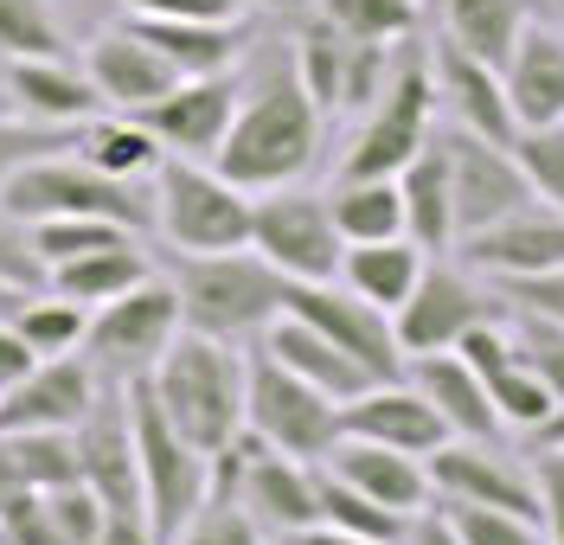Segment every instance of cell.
<instances>
[{
	"instance_id": "7402d4cb",
	"label": "cell",
	"mask_w": 564,
	"mask_h": 545,
	"mask_svg": "<svg viewBox=\"0 0 564 545\" xmlns=\"http://www.w3.org/2000/svg\"><path fill=\"white\" fill-rule=\"evenodd\" d=\"M456 353L481 372V385H488V399H494V411H500V424H507V430L539 436V424L558 411V399H552V392L532 379V366L513 353V340H507L500 315L481 321V327H468V340H462Z\"/></svg>"
},
{
	"instance_id": "6da1fadb",
	"label": "cell",
	"mask_w": 564,
	"mask_h": 545,
	"mask_svg": "<svg viewBox=\"0 0 564 545\" xmlns=\"http://www.w3.org/2000/svg\"><path fill=\"white\" fill-rule=\"evenodd\" d=\"M321 154V103L308 97V84L295 72V58L282 52L270 58L257 84L238 97L231 135L212 154V167L225 181H238L245 193H270V186H295Z\"/></svg>"
},
{
	"instance_id": "484cf974",
	"label": "cell",
	"mask_w": 564,
	"mask_h": 545,
	"mask_svg": "<svg viewBox=\"0 0 564 545\" xmlns=\"http://www.w3.org/2000/svg\"><path fill=\"white\" fill-rule=\"evenodd\" d=\"M507 103L520 116V129H558L564 122V26H539L532 20L520 45L507 52Z\"/></svg>"
},
{
	"instance_id": "f1b7e54d",
	"label": "cell",
	"mask_w": 564,
	"mask_h": 545,
	"mask_svg": "<svg viewBox=\"0 0 564 545\" xmlns=\"http://www.w3.org/2000/svg\"><path fill=\"white\" fill-rule=\"evenodd\" d=\"M398 193H404V231L417 238L430 257L456 251V181H449V148L443 135H430L417 148V161L398 174Z\"/></svg>"
},
{
	"instance_id": "4316f807",
	"label": "cell",
	"mask_w": 564,
	"mask_h": 545,
	"mask_svg": "<svg viewBox=\"0 0 564 545\" xmlns=\"http://www.w3.org/2000/svg\"><path fill=\"white\" fill-rule=\"evenodd\" d=\"M135 26L180 77H218V72H238L245 58V20H180V13H129Z\"/></svg>"
},
{
	"instance_id": "83f0119b",
	"label": "cell",
	"mask_w": 564,
	"mask_h": 545,
	"mask_svg": "<svg viewBox=\"0 0 564 545\" xmlns=\"http://www.w3.org/2000/svg\"><path fill=\"white\" fill-rule=\"evenodd\" d=\"M257 347H263L270 360H282L289 372H295V379H308L315 392H327V399H340V404L359 399V392L372 385V372L352 360L347 347H334L321 327L295 321V315H276V321H270V334H263Z\"/></svg>"
},
{
	"instance_id": "1f68e13d",
	"label": "cell",
	"mask_w": 564,
	"mask_h": 545,
	"mask_svg": "<svg viewBox=\"0 0 564 545\" xmlns=\"http://www.w3.org/2000/svg\"><path fill=\"white\" fill-rule=\"evenodd\" d=\"M70 154H77V161H90V167L109 174V181H154V167L167 161L161 135H154L141 116H122V109L90 116V122L70 135Z\"/></svg>"
},
{
	"instance_id": "ac0fdd59",
	"label": "cell",
	"mask_w": 564,
	"mask_h": 545,
	"mask_svg": "<svg viewBox=\"0 0 564 545\" xmlns=\"http://www.w3.org/2000/svg\"><path fill=\"white\" fill-rule=\"evenodd\" d=\"M430 494L436 501H468V508H507L539 520V481L520 462H507L494 443H468L449 436L436 456H430Z\"/></svg>"
},
{
	"instance_id": "8d00e7d4",
	"label": "cell",
	"mask_w": 564,
	"mask_h": 545,
	"mask_svg": "<svg viewBox=\"0 0 564 545\" xmlns=\"http://www.w3.org/2000/svg\"><path fill=\"white\" fill-rule=\"evenodd\" d=\"M315 13L347 39H366V45H411L423 0H315Z\"/></svg>"
},
{
	"instance_id": "f35d334b",
	"label": "cell",
	"mask_w": 564,
	"mask_h": 545,
	"mask_svg": "<svg viewBox=\"0 0 564 545\" xmlns=\"http://www.w3.org/2000/svg\"><path fill=\"white\" fill-rule=\"evenodd\" d=\"M13 327L26 334V347H33L39 360H58V353H77L84 347V327H90V308H77L65 295H26L20 308H13Z\"/></svg>"
},
{
	"instance_id": "db71d44e",
	"label": "cell",
	"mask_w": 564,
	"mask_h": 545,
	"mask_svg": "<svg viewBox=\"0 0 564 545\" xmlns=\"http://www.w3.org/2000/svg\"><path fill=\"white\" fill-rule=\"evenodd\" d=\"M539 443H545V449H564V404L545 417V424H539Z\"/></svg>"
},
{
	"instance_id": "e575fe53",
	"label": "cell",
	"mask_w": 564,
	"mask_h": 545,
	"mask_svg": "<svg viewBox=\"0 0 564 545\" xmlns=\"http://www.w3.org/2000/svg\"><path fill=\"white\" fill-rule=\"evenodd\" d=\"M334 225L347 244H379V238H411L404 231V193L398 181H340L327 193Z\"/></svg>"
},
{
	"instance_id": "ab89813d",
	"label": "cell",
	"mask_w": 564,
	"mask_h": 545,
	"mask_svg": "<svg viewBox=\"0 0 564 545\" xmlns=\"http://www.w3.org/2000/svg\"><path fill=\"white\" fill-rule=\"evenodd\" d=\"M0 58H70L58 13L45 0H0Z\"/></svg>"
},
{
	"instance_id": "7dc6e473",
	"label": "cell",
	"mask_w": 564,
	"mask_h": 545,
	"mask_svg": "<svg viewBox=\"0 0 564 545\" xmlns=\"http://www.w3.org/2000/svg\"><path fill=\"white\" fill-rule=\"evenodd\" d=\"M0 276L20 283V290H39V283H45V263H39L26 225H13L7 212H0Z\"/></svg>"
},
{
	"instance_id": "9c48e42d",
	"label": "cell",
	"mask_w": 564,
	"mask_h": 545,
	"mask_svg": "<svg viewBox=\"0 0 564 545\" xmlns=\"http://www.w3.org/2000/svg\"><path fill=\"white\" fill-rule=\"evenodd\" d=\"M250 251L263 257L282 283H327V276H340L347 238L334 225L327 193H308L295 181L250 193Z\"/></svg>"
},
{
	"instance_id": "836d02e7",
	"label": "cell",
	"mask_w": 564,
	"mask_h": 545,
	"mask_svg": "<svg viewBox=\"0 0 564 545\" xmlns=\"http://www.w3.org/2000/svg\"><path fill=\"white\" fill-rule=\"evenodd\" d=\"M436 20H443V39L468 45L488 65H507V52L532 26V0H436Z\"/></svg>"
},
{
	"instance_id": "681fc988",
	"label": "cell",
	"mask_w": 564,
	"mask_h": 545,
	"mask_svg": "<svg viewBox=\"0 0 564 545\" xmlns=\"http://www.w3.org/2000/svg\"><path fill=\"white\" fill-rule=\"evenodd\" d=\"M33 366H39V353L26 347V334L13 327V315H0V392H7V385H20Z\"/></svg>"
},
{
	"instance_id": "c3c4849f",
	"label": "cell",
	"mask_w": 564,
	"mask_h": 545,
	"mask_svg": "<svg viewBox=\"0 0 564 545\" xmlns=\"http://www.w3.org/2000/svg\"><path fill=\"white\" fill-rule=\"evenodd\" d=\"M500 302H527V308H539V315L564 321V270H552V276H527V283H500Z\"/></svg>"
},
{
	"instance_id": "e0dca14e",
	"label": "cell",
	"mask_w": 564,
	"mask_h": 545,
	"mask_svg": "<svg viewBox=\"0 0 564 545\" xmlns=\"http://www.w3.org/2000/svg\"><path fill=\"white\" fill-rule=\"evenodd\" d=\"M104 399V379L84 353L39 360L20 385L0 392V430H77Z\"/></svg>"
},
{
	"instance_id": "f5cc1de1",
	"label": "cell",
	"mask_w": 564,
	"mask_h": 545,
	"mask_svg": "<svg viewBox=\"0 0 564 545\" xmlns=\"http://www.w3.org/2000/svg\"><path fill=\"white\" fill-rule=\"evenodd\" d=\"M282 545H379V539H359V533H340V526H308V533H295Z\"/></svg>"
},
{
	"instance_id": "277c9868",
	"label": "cell",
	"mask_w": 564,
	"mask_h": 545,
	"mask_svg": "<svg viewBox=\"0 0 564 545\" xmlns=\"http://www.w3.org/2000/svg\"><path fill=\"white\" fill-rule=\"evenodd\" d=\"M174 290H180V315L193 334L212 340H263L270 321L282 315V276L250 251H212V257H180L174 263Z\"/></svg>"
},
{
	"instance_id": "d4e9b609",
	"label": "cell",
	"mask_w": 564,
	"mask_h": 545,
	"mask_svg": "<svg viewBox=\"0 0 564 545\" xmlns=\"http://www.w3.org/2000/svg\"><path fill=\"white\" fill-rule=\"evenodd\" d=\"M404 379L436 404V417L449 424V436L494 443V436L507 430L500 411H494V399H488V385H481V372L462 360L456 347H449V353H417V360H404Z\"/></svg>"
},
{
	"instance_id": "8992f818",
	"label": "cell",
	"mask_w": 564,
	"mask_h": 545,
	"mask_svg": "<svg viewBox=\"0 0 564 545\" xmlns=\"http://www.w3.org/2000/svg\"><path fill=\"white\" fill-rule=\"evenodd\" d=\"M154 231L180 257H212V251H245L250 244V193L225 181L212 161L167 154L154 167Z\"/></svg>"
},
{
	"instance_id": "680465c9",
	"label": "cell",
	"mask_w": 564,
	"mask_h": 545,
	"mask_svg": "<svg viewBox=\"0 0 564 545\" xmlns=\"http://www.w3.org/2000/svg\"><path fill=\"white\" fill-rule=\"evenodd\" d=\"M0 545H7V539H0Z\"/></svg>"
},
{
	"instance_id": "9a60e30c",
	"label": "cell",
	"mask_w": 564,
	"mask_h": 545,
	"mask_svg": "<svg viewBox=\"0 0 564 545\" xmlns=\"http://www.w3.org/2000/svg\"><path fill=\"white\" fill-rule=\"evenodd\" d=\"M443 148H449V181H456V231H488L494 218L520 212L532 199V181L520 167V154L507 142H488V135H468V129H443ZM456 238V244H462Z\"/></svg>"
},
{
	"instance_id": "f546056e",
	"label": "cell",
	"mask_w": 564,
	"mask_h": 545,
	"mask_svg": "<svg viewBox=\"0 0 564 545\" xmlns=\"http://www.w3.org/2000/svg\"><path fill=\"white\" fill-rule=\"evenodd\" d=\"M154 276V263L141 251V238H116V244H97V251L84 257H65V263H52L45 270V290L77 302V308H104L116 295H129L135 283Z\"/></svg>"
},
{
	"instance_id": "2e32d148",
	"label": "cell",
	"mask_w": 564,
	"mask_h": 545,
	"mask_svg": "<svg viewBox=\"0 0 564 545\" xmlns=\"http://www.w3.org/2000/svg\"><path fill=\"white\" fill-rule=\"evenodd\" d=\"M430 77H436V109H449V129L468 135H488V142H520V116L507 103V77L500 65L475 58L456 39H436L430 45Z\"/></svg>"
},
{
	"instance_id": "ffe728a7",
	"label": "cell",
	"mask_w": 564,
	"mask_h": 545,
	"mask_svg": "<svg viewBox=\"0 0 564 545\" xmlns=\"http://www.w3.org/2000/svg\"><path fill=\"white\" fill-rule=\"evenodd\" d=\"M340 436H366V443H386V449H404V456H423V462H430V456L449 443V424H443L436 404L398 372V379H372L359 399L340 404Z\"/></svg>"
},
{
	"instance_id": "5b68a950",
	"label": "cell",
	"mask_w": 564,
	"mask_h": 545,
	"mask_svg": "<svg viewBox=\"0 0 564 545\" xmlns=\"http://www.w3.org/2000/svg\"><path fill=\"white\" fill-rule=\"evenodd\" d=\"M436 135V77H430V52H398L391 58L386 90L366 103V122L352 129L347 154H340V181H398L417 148Z\"/></svg>"
},
{
	"instance_id": "d6a6232c",
	"label": "cell",
	"mask_w": 564,
	"mask_h": 545,
	"mask_svg": "<svg viewBox=\"0 0 564 545\" xmlns=\"http://www.w3.org/2000/svg\"><path fill=\"white\" fill-rule=\"evenodd\" d=\"M423 263H430V251H423L417 238H379V244H347V257H340V283H347L352 295H366L372 308L398 315V308L411 302V290H417Z\"/></svg>"
},
{
	"instance_id": "f907efd6",
	"label": "cell",
	"mask_w": 564,
	"mask_h": 545,
	"mask_svg": "<svg viewBox=\"0 0 564 545\" xmlns=\"http://www.w3.org/2000/svg\"><path fill=\"white\" fill-rule=\"evenodd\" d=\"M129 13H180V20H238V0H122Z\"/></svg>"
},
{
	"instance_id": "30bf717a",
	"label": "cell",
	"mask_w": 564,
	"mask_h": 545,
	"mask_svg": "<svg viewBox=\"0 0 564 545\" xmlns=\"http://www.w3.org/2000/svg\"><path fill=\"white\" fill-rule=\"evenodd\" d=\"M245 430L263 436L282 456H295V462H321L340 443V399L315 392L308 379H295L282 360H270L257 347L245 379Z\"/></svg>"
},
{
	"instance_id": "8fae6325",
	"label": "cell",
	"mask_w": 564,
	"mask_h": 545,
	"mask_svg": "<svg viewBox=\"0 0 564 545\" xmlns=\"http://www.w3.org/2000/svg\"><path fill=\"white\" fill-rule=\"evenodd\" d=\"M282 315L321 327V334H327L334 347H347L372 379H398V372H404V347H398L391 315L372 308L366 295H352L340 276H327V283H282Z\"/></svg>"
},
{
	"instance_id": "bcb514c9",
	"label": "cell",
	"mask_w": 564,
	"mask_h": 545,
	"mask_svg": "<svg viewBox=\"0 0 564 545\" xmlns=\"http://www.w3.org/2000/svg\"><path fill=\"white\" fill-rule=\"evenodd\" d=\"M70 135H77V129H39V122L7 116V122H0V174H7V167H20V161H33V154L70 148Z\"/></svg>"
},
{
	"instance_id": "b9f144b4",
	"label": "cell",
	"mask_w": 564,
	"mask_h": 545,
	"mask_svg": "<svg viewBox=\"0 0 564 545\" xmlns=\"http://www.w3.org/2000/svg\"><path fill=\"white\" fill-rule=\"evenodd\" d=\"M449 513V526L462 533V545H545V526L527 513L507 508H468V501H436Z\"/></svg>"
},
{
	"instance_id": "52a82bcc",
	"label": "cell",
	"mask_w": 564,
	"mask_h": 545,
	"mask_svg": "<svg viewBox=\"0 0 564 545\" xmlns=\"http://www.w3.org/2000/svg\"><path fill=\"white\" fill-rule=\"evenodd\" d=\"M122 399H129V430H135V462H141L148 526H154V539L167 545L180 526L193 520V513L206 508V494H212V456H206V449H193V443L167 424V411L154 404L148 379H129V385H122Z\"/></svg>"
},
{
	"instance_id": "74e56055",
	"label": "cell",
	"mask_w": 564,
	"mask_h": 545,
	"mask_svg": "<svg viewBox=\"0 0 564 545\" xmlns=\"http://www.w3.org/2000/svg\"><path fill=\"white\" fill-rule=\"evenodd\" d=\"M500 327H507L513 353L532 366V379L564 404V321L539 315V308H527V302H507V308H500Z\"/></svg>"
},
{
	"instance_id": "3957f363",
	"label": "cell",
	"mask_w": 564,
	"mask_h": 545,
	"mask_svg": "<svg viewBox=\"0 0 564 545\" xmlns=\"http://www.w3.org/2000/svg\"><path fill=\"white\" fill-rule=\"evenodd\" d=\"M0 212L13 225L109 218V225H129V231H154V193H141V181H109L90 161L52 148V154H33V161L0 174Z\"/></svg>"
},
{
	"instance_id": "ba28073f",
	"label": "cell",
	"mask_w": 564,
	"mask_h": 545,
	"mask_svg": "<svg viewBox=\"0 0 564 545\" xmlns=\"http://www.w3.org/2000/svg\"><path fill=\"white\" fill-rule=\"evenodd\" d=\"M180 327H186V315H180L174 276H148L129 295L90 308V327H84L77 353L97 366L104 385H129V379H148L161 366V353L180 340Z\"/></svg>"
},
{
	"instance_id": "5bb4252c",
	"label": "cell",
	"mask_w": 564,
	"mask_h": 545,
	"mask_svg": "<svg viewBox=\"0 0 564 545\" xmlns=\"http://www.w3.org/2000/svg\"><path fill=\"white\" fill-rule=\"evenodd\" d=\"M462 263L488 283H527V276H552L564 270V212L545 199H527L520 212L494 218L488 231H468L456 244Z\"/></svg>"
},
{
	"instance_id": "11a10c76",
	"label": "cell",
	"mask_w": 564,
	"mask_h": 545,
	"mask_svg": "<svg viewBox=\"0 0 564 545\" xmlns=\"http://www.w3.org/2000/svg\"><path fill=\"white\" fill-rule=\"evenodd\" d=\"M26 295H33V290H20V283H7V276H0V315H13Z\"/></svg>"
},
{
	"instance_id": "cb8c5ba5",
	"label": "cell",
	"mask_w": 564,
	"mask_h": 545,
	"mask_svg": "<svg viewBox=\"0 0 564 545\" xmlns=\"http://www.w3.org/2000/svg\"><path fill=\"white\" fill-rule=\"evenodd\" d=\"M321 462L340 475V481H352L359 494H372L379 508L404 513V520H417V513L436 501V494H430V462H423V456H404V449H386V443L340 436Z\"/></svg>"
},
{
	"instance_id": "7a4b0ae2",
	"label": "cell",
	"mask_w": 564,
	"mask_h": 545,
	"mask_svg": "<svg viewBox=\"0 0 564 545\" xmlns=\"http://www.w3.org/2000/svg\"><path fill=\"white\" fill-rule=\"evenodd\" d=\"M245 379H250V360L231 340L180 327V340L148 372V392H154V404L167 411V424L193 449L218 456L231 436L245 430Z\"/></svg>"
},
{
	"instance_id": "9f6ffc18",
	"label": "cell",
	"mask_w": 564,
	"mask_h": 545,
	"mask_svg": "<svg viewBox=\"0 0 564 545\" xmlns=\"http://www.w3.org/2000/svg\"><path fill=\"white\" fill-rule=\"evenodd\" d=\"M13 116V97H7V58H0V122Z\"/></svg>"
},
{
	"instance_id": "4dcf8cb0",
	"label": "cell",
	"mask_w": 564,
	"mask_h": 545,
	"mask_svg": "<svg viewBox=\"0 0 564 545\" xmlns=\"http://www.w3.org/2000/svg\"><path fill=\"white\" fill-rule=\"evenodd\" d=\"M77 481V436L70 430H0V513L26 494Z\"/></svg>"
},
{
	"instance_id": "d6986e66",
	"label": "cell",
	"mask_w": 564,
	"mask_h": 545,
	"mask_svg": "<svg viewBox=\"0 0 564 545\" xmlns=\"http://www.w3.org/2000/svg\"><path fill=\"white\" fill-rule=\"evenodd\" d=\"M238 97H245V84H238L231 72H218V77H180L161 103L141 109V122L161 135V148H167V154L212 161V154L225 148V135H231Z\"/></svg>"
},
{
	"instance_id": "7c38bea8",
	"label": "cell",
	"mask_w": 564,
	"mask_h": 545,
	"mask_svg": "<svg viewBox=\"0 0 564 545\" xmlns=\"http://www.w3.org/2000/svg\"><path fill=\"white\" fill-rule=\"evenodd\" d=\"M500 315V302H494L481 283H475V270H456V263H423L417 290L411 302L391 315L398 327V347H404V360H417V353H449L468 340V327H481Z\"/></svg>"
},
{
	"instance_id": "44dd1931",
	"label": "cell",
	"mask_w": 564,
	"mask_h": 545,
	"mask_svg": "<svg viewBox=\"0 0 564 545\" xmlns=\"http://www.w3.org/2000/svg\"><path fill=\"white\" fill-rule=\"evenodd\" d=\"M84 72L97 84L104 109H122V116H141L148 103H161L180 84V72L129 26V20H122V26H104V33L84 45Z\"/></svg>"
},
{
	"instance_id": "d590c367",
	"label": "cell",
	"mask_w": 564,
	"mask_h": 545,
	"mask_svg": "<svg viewBox=\"0 0 564 545\" xmlns=\"http://www.w3.org/2000/svg\"><path fill=\"white\" fill-rule=\"evenodd\" d=\"M315 494H321V526H340V533H359V539H379V545H404V533H411L404 513L379 508L372 494L340 481L327 462H315Z\"/></svg>"
},
{
	"instance_id": "ee69618b",
	"label": "cell",
	"mask_w": 564,
	"mask_h": 545,
	"mask_svg": "<svg viewBox=\"0 0 564 545\" xmlns=\"http://www.w3.org/2000/svg\"><path fill=\"white\" fill-rule=\"evenodd\" d=\"M167 545H263V526H257L238 501H218V494H206V508L193 513V520H186Z\"/></svg>"
},
{
	"instance_id": "60d3db41",
	"label": "cell",
	"mask_w": 564,
	"mask_h": 545,
	"mask_svg": "<svg viewBox=\"0 0 564 545\" xmlns=\"http://www.w3.org/2000/svg\"><path fill=\"white\" fill-rule=\"evenodd\" d=\"M26 238H33L39 263L52 270L65 257H84V251H97V244H116V238H141V231L109 225V218H39V225H26Z\"/></svg>"
},
{
	"instance_id": "f6af8a7d",
	"label": "cell",
	"mask_w": 564,
	"mask_h": 545,
	"mask_svg": "<svg viewBox=\"0 0 564 545\" xmlns=\"http://www.w3.org/2000/svg\"><path fill=\"white\" fill-rule=\"evenodd\" d=\"M532 481H539V526H545V545H564V449H545V443H539Z\"/></svg>"
},
{
	"instance_id": "816d5d0a",
	"label": "cell",
	"mask_w": 564,
	"mask_h": 545,
	"mask_svg": "<svg viewBox=\"0 0 564 545\" xmlns=\"http://www.w3.org/2000/svg\"><path fill=\"white\" fill-rule=\"evenodd\" d=\"M404 545H462V533L449 526V513H443L436 501H430V508H423L417 520H411V533H404Z\"/></svg>"
},
{
	"instance_id": "7bdbcfd3",
	"label": "cell",
	"mask_w": 564,
	"mask_h": 545,
	"mask_svg": "<svg viewBox=\"0 0 564 545\" xmlns=\"http://www.w3.org/2000/svg\"><path fill=\"white\" fill-rule=\"evenodd\" d=\"M513 154H520V167L532 181V199H545V206L564 212V122L558 129H520Z\"/></svg>"
},
{
	"instance_id": "603a6c76",
	"label": "cell",
	"mask_w": 564,
	"mask_h": 545,
	"mask_svg": "<svg viewBox=\"0 0 564 545\" xmlns=\"http://www.w3.org/2000/svg\"><path fill=\"white\" fill-rule=\"evenodd\" d=\"M7 97L13 116L39 129H84L90 116H104V97L77 58H7Z\"/></svg>"
},
{
	"instance_id": "6f0895ef",
	"label": "cell",
	"mask_w": 564,
	"mask_h": 545,
	"mask_svg": "<svg viewBox=\"0 0 564 545\" xmlns=\"http://www.w3.org/2000/svg\"><path fill=\"white\" fill-rule=\"evenodd\" d=\"M558 26H564V0H558Z\"/></svg>"
},
{
	"instance_id": "4fadbf2b",
	"label": "cell",
	"mask_w": 564,
	"mask_h": 545,
	"mask_svg": "<svg viewBox=\"0 0 564 545\" xmlns=\"http://www.w3.org/2000/svg\"><path fill=\"white\" fill-rule=\"evenodd\" d=\"M289 58H295V72H302V84H308V97L321 103V116H327V109H359V116H366V103L386 90L398 45L347 39L340 26H327V20L315 13V20L302 26V39H295Z\"/></svg>"
}]
</instances>
